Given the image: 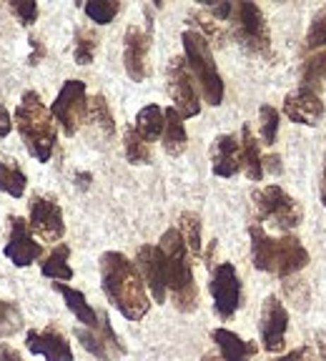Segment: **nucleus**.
Instances as JSON below:
<instances>
[{"label": "nucleus", "mask_w": 326, "mask_h": 361, "mask_svg": "<svg viewBox=\"0 0 326 361\" xmlns=\"http://www.w3.org/2000/svg\"><path fill=\"white\" fill-rule=\"evenodd\" d=\"M324 101H321L319 93L306 88L291 90L286 98H284V116L294 123L301 126H319V121L324 118Z\"/></svg>", "instance_id": "nucleus-17"}, {"label": "nucleus", "mask_w": 326, "mask_h": 361, "mask_svg": "<svg viewBox=\"0 0 326 361\" xmlns=\"http://www.w3.org/2000/svg\"><path fill=\"white\" fill-rule=\"evenodd\" d=\"M316 351H319V359L326 361V331H316Z\"/></svg>", "instance_id": "nucleus-43"}, {"label": "nucleus", "mask_w": 326, "mask_h": 361, "mask_svg": "<svg viewBox=\"0 0 326 361\" xmlns=\"http://www.w3.org/2000/svg\"><path fill=\"white\" fill-rule=\"evenodd\" d=\"M248 238H251V259L253 266L274 276H291L306 269L309 264V251L301 246L296 236H282L271 238L269 233L261 228V224L248 226Z\"/></svg>", "instance_id": "nucleus-2"}, {"label": "nucleus", "mask_w": 326, "mask_h": 361, "mask_svg": "<svg viewBox=\"0 0 326 361\" xmlns=\"http://www.w3.org/2000/svg\"><path fill=\"white\" fill-rule=\"evenodd\" d=\"M8 224H11V238H8V243H6V256L13 261V266L25 269V266H30L35 259H40L43 246L30 236L28 221L11 216Z\"/></svg>", "instance_id": "nucleus-14"}, {"label": "nucleus", "mask_w": 326, "mask_h": 361, "mask_svg": "<svg viewBox=\"0 0 326 361\" xmlns=\"http://www.w3.org/2000/svg\"><path fill=\"white\" fill-rule=\"evenodd\" d=\"M253 198V206H256V216L259 221H269L271 226L276 228H282V231H291L301 224L304 219V211H301V203L294 201L282 186H264V188H256L251 193Z\"/></svg>", "instance_id": "nucleus-7"}, {"label": "nucleus", "mask_w": 326, "mask_h": 361, "mask_svg": "<svg viewBox=\"0 0 326 361\" xmlns=\"http://www.w3.org/2000/svg\"><path fill=\"white\" fill-rule=\"evenodd\" d=\"M324 83H326V51H316L301 66V83H298V88L314 90V93L321 96Z\"/></svg>", "instance_id": "nucleus-24"}, {"label": "nucleus", "mask_w": 326, "mask_h": 361, "mask_svg": "<svg viewBox=\"0 0 326 361\" xmlns=\"http://www.w3.org/2000/svg\"><path fill=\"white\" fill-rule=\"evenodd\" d=\"M163 118H166L163 133H161L163 151L169 153V156H181V153L186 151V146H188V133H186L183 118L176 113V108H166V111H163Z\"/></svg>", "instance_id": "nucleus-21"}, {"label": "nucleus", "mask_w": 326, "mask_h": 361, "mask_svg": "<svg viewBox=\"0 0 326 361\" xmlns=\"http://www.w3.org/2000/svg\"><path fill=\"white\" fill-rule=\"evenodd\" d=\"M123 148H126V158H128V164H133V166L151 164V143L143 141L141 135L135 133L131 126L123 133Z\"/></svg>", "instance_id": "nucleus-29"}, {"label": "nucleus", "mask_w": 326, "mask_h": 361, "mask_svg": "<svg viewBox=\"0 0 326 361\" xmlns=\"http://www.w3.org/2000/svg\"><path fill=\"white\" fill-rule=\"evenodd\" d=\"M76 338L83 344V349L88 351V354H93L101 361H116L119 356L126 354V346L121 344L119 334L113 331L108 314L98 316L96 329H83V326L76 329Z\"/></svg>", "instance_id": "nucleus-11"}, {"label": "nucleus", "mask_w": 326, "mask_h": 361, "mask_svg": "<svg viewBox=\"0 0 326 361\" xmlns=\"http://www.w3.org/2000/svg\"><path fill=\"white\" fill-rule=\"evenodd\" d=\"M18 133H20L23 143L28 148V153L45 164L51 161L53 148H56V121L51 116V108H45V103L40 101V96L35 90H25L16 108V121Z\"/></svg>", "instance_id": "nucleus-3"}, {"label": "nucleus", "mask_w": 326, "mask_h": 361, "mask_svg": "<svg viewBox=\"0 0 326 361\" xmlns=\"http://www.w3.org/2000/svg\"><path fill=\"white\" fill-rule=\"evenodd\" d=\"M158 248L163 254V269H166V288L174 296V306L183 314L193 311L198 306V291L193 281L191 259H188V248L181 238L179 228H169L163 233Z\"/></svg>", "instance_id": "nucleus-4"}, {"label": "nucleus", "mask_w": 326, "mask_h": 361, "mask_svg": "<svg viewBox=\"0 0 326 361\" xmlns=\"http://www.w3.org/2000/svg\"><path fill=\"white\" fill-rule=\"evenodd\" d=\"M88 123H93L98 130H101L106 138H111L113 133H116V121H113V113L111 108H108L106 98L101 96V93H96V96L88 101Z\"/></svg>", "instance_id": "nucleus-27"}, {"label": "nucleus", "mask_w": 326, "mask_h": 361, "mask_svg": "<svg viewBox=\"0 0 326 361\" xmlns=\"http://www.w3.org/2000/svg\"><path fill=\"white\" fill-rule=\"evenodd\" d=\"M51 116L63 126L66 135H73L88 116V96L83 80H66L56 101L51 103Z\"/></svg>", "instance_id": "nucleus-8"}, {"label": "nucleus", "mask_w": 326, "mask_h": 361, "mask_svg": "<svg viewBox=\"0 0 326 361\" xmlns=\"http://www.w3.org/2000/svg\"><path fill=\"white\" fill-rule=\"evenodd\" d=\"M23 329V314L16 301L0 299V338L13 336Z\"/></svg>", "instance_id": "nucleus-32"}, {"label": "nucleus", "mask_w": 326, "mask_h": 361, "mask_svg": "<svg viewBox=\"0 0 326 361\" xmlns=\"http://www.w3.org/2000/svg\"><path fill=\"white\" fill-rule=\"evenodd\" d=\"M261 169H264V173L269 171V173H282L284 166H282V158L279 156H266L261 158Z\"/></svg>", "instance_id": "nucleus-40"}, {"label": "nucleus", "mask_w": 326, "mask_h": 361, "mask_svg": "<svg viewBox=\"0 0 326 361\" xmlns=\"http://www.w3.org/2000/svg\"><path fill=\"white\" fill-rule=\"evenodd\" d=\"M321 203H324L326 209V178H321Z\"/></svg>", "instance_id": "nucleus-45"}, {"label": "nucleus", "mask_w": 326, "mask_h": 361, "mask_svg": "<svg viewBox=\"0 0 326 361\" xmlns=\"http://www.w3.org/2000/svg\"><path fill=\"white\" fill-rule=\"evenodd\" d=\"M76 180H78V186H80V188H88V183H90V173H78V176H76Z\"/></svg>", "instance_id": "nucleus-44"}, {"label": "nucleus", "mask_w": 326, "mask_h": 361, "mask_svg": "<svg viewBox=\"0 0 326 361\" xmlns=\"http://www.w3.org/2000/svg\"><path fill=\"white\" fill-rule=\"evenodd\" d=\"M208 291L214 296V311L229 322L241 306V279H239L234 264H219L211 274Z\"/></svg>", "instance_id": "nucleus-10"}, {"label": "nucleus", "mask_w": 326, "mask_h": 361, "mask_svg": "<svg viewBox=\"0 0 326 361\" xmlns=\"http://www.w3.org/2000/svg\"><path fill=\"white\" fill-rule=\"evenodd\" d=\"M259 118H261V138L264 143H276V135H279V111L269 103L259 108Z\"/></svg>", "instance_id": "nucleus-35"}, {"label": "nucleus", "mask_w": 326, "mask_h": 361, "mask_svg": "<svg viewBox=\"0 0 326 361\" xmlns=\"http://www.w3.org/2000/svg\"><path fill=\"white\" fill-rule=\"evenodd\" d=\"M231 28H234V38L239 40L243 51L261 58L271 56L269 25H266L264 13H261V8L256 3H234Z\"/></svg>", "instance_id": "nucleus-6"}, {"label": "nucleus", "mask_w": 326, "mask_h": 361, "mask_svg": "<svg viewBox=\"0 0 326 361\" xmlns=\"http://www.w3.org/2000/svg\"><path fill=\"white\" fill-rule=\"evenodd\" d=\"M121 11V3L116 0H101V3H85V16L90 18L93 23L98 25H108L113 18L119 16Z\"/></svg>", "instance_id": "nucleus-33"}, {"label": "nucleus", "mask_w": 326, "mask_h": 361, "mask_svg": "<svg viewBox=\"0 0 326 361\" xmlns=\"http://www.w3.org/2000/svg\"><path fill=\"white\" fill-rule=\"evenodd\" d=\"M101 286L106 299L128 322H141L151 309L141 274L135 264H131L128 256L119 254V251H106L101 256Z\"/></svg>", "instance_id": "nucleus-1"}, {"label": "nucleus", "mask_w": 326, "mask_h": 361, "mask_svg": "<svg viewBox=\"0 0 326 361\" xmlns=\"http://www.w3.org/2000/svg\"><path fill=\"white\" fill-rule=\"evenodd\" d=\"M191 20L193 23H196V25H198V28H201L203 30V38H211V40H219V43H221V40H224V33H221V28H219V25H216V20H214V18H211V16H208V13L206 11H196V13H191Z\"/></svg>", "instance_id": "nucleus-36"}, {"label": "nucleus", "mask_w": 326, "mask_h": 361, "mask_svg": "<svg viewBox=\"0 0 326 361\" xmlns=\"http://www.w3.org/2000/svg\"><path fill=\"white\" fill-rule=\"evenodd\" d=\"M261 151H259V141L253 138L251 126L243 123L241 128V169L246 171V176L251 180H261L264 178V169H261Z\"/></svg>", "instance_id": "nucleus-23"}, {"label": "nucleus", "mask_w": 326, "mask_h": 361, "mask_svg": "<svg viewBox=\"0 0 326 361\" xmlns=\"http://www.w3.org/2000/svg\"><path fill=\"white\" fill-rule=\"evenodd\" d=\"M163 123H166V118H163V111L151 103V106H146V108H141V111H138L133 130L141 135L146 143H151V141H156V138H161Z\"/></svg>", "instance_id": "nucleus-25"}, {"label": "nucleus", "mask_w": 326, "mask_h": 361, "mask_svg": "<svg viewBox=\"0 0 326 361\" xmlns=\"http://www.w3.org/2000/svg\"><path fill=\"white\" fill-rule=\"evenodd\" d=\"M148 48H151V33L131 25L123 38V66L131 80L141 83L148 78Z\"/></svg>", "instance_id": "nucleus-13"}, {"label": "nucleus", "mask_w": 326, "mask_h": 361, "mask_svg": "<svg viewBox=\"0 0 326 361\" xmlns=\"http://www.w3.org/2000/svg\"><path fill=\"white\" fill-rule=\"evenodd\" d=\"M211 164H214V173L221 178H231L241 171V143L236 135H216V141L211 143Z\"/></svg>", "instance_id": "nucleus-18"}, {"label": "nucleus", "mask_w": 326, "mask_h": 361, "mask_svg": "<svg viewBox=\"0 0 326 361\" xmlns=\"http://www.w3.org/2000/svg\"><path fill=\"white\" fill-rule=\"evenodd\" d=\"M56 291L61 293L63 299H66V306L76 314L80 324L85 329H96L98 326V314L90 309V304L85 301V293L78 291V288L68 286V283H56Z\"/></svg>", "instance_id": "nucleus-22"}, {"label": "nucleus", "mask_w": 326, "mask_h": 361, "mask_svg": "<svg viewBox=\"0 0 326 361\" xmlns=\"http://www.w3.org/2000/svg\"><path fill=\"white\" fill-rule=\"evenodd\" d=\"M324 178H326V158H324Z\"/></svg>", "instance_id": "nucleus-47"}, {"label": "nucleus", "mask_w": 326, "mask_h": 361, "mask_svg": "<svg viewBox=\"0 0 326 361\" xmlns=\"http://www.w3.org/2000/svg\"><path fill=\"white\" fill-rule=\"evenodd\" d=\"M179 233H181V238H183L186 248H188V254L201 256L203 243H201V219H198V214H191V211L181 214Z\"/></svg>", "instance_id": "nucleus-28"}, {"label": "nucleus", "mask_w": 326, "mask_h": 361, "mask_svg": "<svg viewBox=\"0 0 326 361\" xmlns=\"http://www.w3.org/2000/svg\"><path fill=\"white\" fill-rule=\"evenodd\" d=\"M269 361H316V351H314V346L304 344V346H298V349L289 351V354L279 356V359H269Z\"/></svg>", "instance_id": "nucleus-38"}, {"label": "nucleus", "mask_w": 326, "mask_h": 361, "mask_svg": "<svg viewBox=\"0 0 326 361\" xmlns=\"http://www.w3.org/2000/svg\"><path fill=\"white\" fill-rule=\"evenodd\" d=\"M286 329H289V311L276 296H266L264 306H261V319H259V331H261V344L269 354H276L286 346Z\"/></svg>", "instance_id": "nucleus-12"}, {"label": "nucleus", "mask_w": 326, "mask_h": 361, "mask_svg": "<svg viewBox=\"0 0 326 361\" xmlns=\"http://www.w3.org/2000/svg\"><path fill=\"white\" fill-rule=\"evenodd\" d=\"M166 80H169V93L174 98V108L181 118H193L201 113V103H198V90L193 83V75L186 66V58H174L166 71Z\"/></svg>", "instance_id": "nucleus-9"}, {"label": "nucleus", "mask_w": 326, "mask_h": 361, "mask_svg": "<svg viewBox=\"0 0 326 361\" xmlns=\"http://www.w3.org/2000/svg\"><path fill=\"white\" fill-rule=\"evenodd\" d=\"M0 191L13 198H20L25 191V173L11 161V166L0 161Z\"/></svg>", "instance_id": "nucleus-30"}, {"label": "nucleus", "mask_w": 326, "mask_h": 361, "mask_svg": "<svg viewBox=\"0 0 326 361\" xmlns=\"http://www.w3.org/2000/svg\"><path fill=\"white\" fill-rule=\"evenodd\" d=\"M211 338H214V344L219 346L221 359L224 361H248L256 351H259V344L243 341L239 334L229 331V329H214V331H211Z\"/></svg>", "instance_id": "nucleus-20"}, {"label": "nucleus", "mask_w": 326, "mask_h": 361, "mask_svg": "<svg viewBox=\"0 0 326 361\" xmlns=\"http://www.w3.org/2000/svg\"><path fill=\"white\" fill-rule=\"evenodd\" d=\"M135 269H138V274H141L143 283L151 288V296L156 299V304H163L166 296H169V288H166V269H163L161 248L151 246V243L138 248Z\"/></svg>", "instance_id": "nucleus-15"}, {"label": "nucleus", "mask_w": 326, "mask_h": 361, "mask_svg": "<svg viewBox=\"0 0 326 361\" xmlns=\"http://www.w3.org/2000/svg\"><path fill=\"white\" fill-rule=\"evenodd\" d=\"M68 256H71V246L61 243L51 251L48 259H43L40 264V274L45 279H56V281H71L73 279V269L68 266Z\"/></svg>", "instance_id": "nucleus-26"}, {"label": "nucleus", "mask_w": 326, "mask_h": 361, "mask_svg": "<svg viewBox=\"0 0 326 361\" xmlns=\"http://www.w3.org/2000/svg\"><path fill=\"white\" fill-rule=\"evenodd\" d=\"M201 361H224V359H221V356H216V354H206Z\"/></svg>", "instance_id": "nucleus-46"}, {"label": "nucleus", "mask_w": 326, "mask_h": 361, "mask_svg": "<svg viewBox=\"0 0 326 361\" xmlns=\"http://www.w3.org/2000/svg\"><path fill=\"white\" fill-rule=\"evenodd\" d=\"M28 228H33L43 241H58L66 233V224H63V211L58 203L48 201V198L35 196L30 201V224Z\"/></svg>", "instance_id": "nucleus-16"}, {"label": "nucleus", "mask_w": 326, "mask_h": 361, "mask_svg": "<svg viewBox=\"0 0 326 361\" xmlns=\"http://www.w3.org/2000/svg\"><path fill=\"white\" fill-rule=\"evenodd\" d=\"M11 11L16 13L23 25H33L35 18H38V3H33V0H16V3H11Z\"/></svg>", "instance_id": "nucleus-37"}, {"label": "nucleus", "mask_w": 326, "mask_h": 361, "mask_svg": "<svg viewBox=\"0 0 326 361\" xmlns=\"http://www.w3.org/2000/svg\"><path fill=\"white\" fill-rule=\"evenodd\" d=\"M206 13L214 18V20H231L234 3H206Z\"/></svg>", "instance_id": "nucleus-39"}, {"label": "nucleus", "mask_w": 326, "mask_h": 361, "mask_svg": "<svg viewBox=\"0 0 326 361\" xmlns=\"http://www.w3.org/2000/svg\"><path fill=\"white\" fill-rule=\"evenodd\" d=\"M96 48H98V38H96V33H93V30H88V28L76 30L73 58H76V63H78V66H88V63H93Z\"/></svg>", "instance_id": "nucleus-31"}, {"label": "nucleus", "mask_w": 326, "mask_h": 361, "mask_svg": "<svg viewBox=\"0 0 326 361\" xmlns=\"http://www.w3.org/2000/svg\"><path fill=\"white\" fill-rule=\"evenodd\" d=\"M25 346L30 349V354H40L45 361H73V349L56 329L30 331L25 336Z\"/></svg>", "instance_id": "nucleus-19"}, {"label": "nucleus", "mask_w": 326, "mask_h": 361, "mask_svg": "<svg viewBox=\"0 0 326 361\" xmlns=\"http://www.w3.org/2000/svg\"><path fill=\"white\" fill-rule=\"evenodd\" d=\"M0 361H23V356L18 354L13 346L8 344H0Z\"/></svg>", "instance_id": "nucleus-42"}, {"label": "nucleus", "mask_w": 326, "mask_h": 361, "mask_svg": "<svg viewBox=\"0 0 326 361\" xmlns=\"http://www.w3.org/2000/svg\"><path fill=\"white\" fill-rule=\"evenodd\" d=\"M181 40H183L186 51V66L196 78L203 101L208 106H221V101H224V80H221L219 68H216L211 43L198 30H183Z\"/></svg>", "instance_id": "nucleus-5"}, {"label": "nucleus", "mask_w": 326, "mask_h": 361, "mask_svg": "<svg viewBox=\"0 0 326 361\" xmlns=\"http://www.w3.org/2000/svg\"><path fill=\"white\" fill-rule=\"evenodd\" d=\"M13 128V121H11V113H8V108L0 103V138H6L8 133H11Z\"/></svg>", "instance_id": "nucleus-41"}, {"label": "nucleus", "mask_w": 326, "mask_h": 361, "mask_svg": "<svg viewBox=\"0 0 326 361\" xmlns=\"http://www.w3.org/2000/svg\"><path fill=\"white\" fill-rule=\"evenodd\" d=\"M326 45V6L311 18V25H309V33H306V43L304 48L306 51H319Z\"/></svg>", "instance_id": "nucleus-34"}]
</instances>
